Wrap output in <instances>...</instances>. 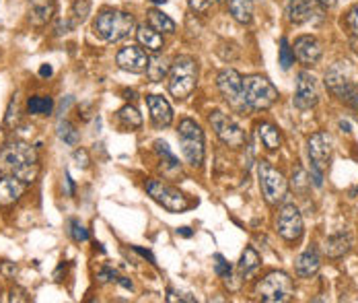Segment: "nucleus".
<instances>
[{"instance_id": "1", "label": "nucleus", "mask_w": 358, "mask_h": 303, "mask_svg": "<svg viewBox=\"0 0 358 303\" xmlns=\"http://www.w3.org/2000/svg\"><path fill=\"white\" fill-rule=\"evenodd\" d=\"M0 174L12 176L23 184L35 182L39 176V159L31 145L10 143L0 149Z\"/></svg>"}, {"instance_id": "2", "label": "nucleus", "mask_w": 358, "mask_h": 303, "mask_svg": "<svg viewBox=\"0 0 358 303\" xmlns=\"http://www.w3.org/2000/svg\"><path fill=\"white\" fill-rule=\"evenodd\" d=\"M136 29V21L130 12L118 8H103L93 23V31L103 41H120Z\"/></svg>"}, {"instance_id": "3", "label": "nucleus", "mask_w": 358, "mask_h": 303, "mask_svg": "<svg viewBox=\"0 0 358 303\" xmlns=\"http://www.w3.org/2000/svg\"><path fill=\"white\" fill-rule=\"evenodd\" d=\"M169 93L175 99H186L192 95L198 83V64L192 56H177L169 68Z\"/></svg>"}, {"instance_id": "4", "label": "nucleus", "mask_w": 358, "mask_h": 303, "mask_svg": "<svg viewBox=\"0 0 358 303\" xmlns=\"http://www.w3.org/2000/svg\"><path fill=\"white\" fill-rule=\"evenodd\" d=\"M307 153H309V161H311V178L313 184L320 188L324 184V176L332 163V155H334V138L328 132H315L309 136L307 140Z\"/></svg>"}, {"instance_id": "5", "label": "nucleus", "mask_w": 358, "mask_h": 303, "mask_svg": "<svg viewBox=\"0 0 358 303\" xmlns=\"http://www.w3.org/2000/svg\"><path fill=\"white\" fill-rule=\"evenodd\" d=\"M243 99L247 109H268L278 99V89L262 74H251L243 79Z\"/></svg>"}, {"instance_id": "6", "label": "nucleus", "mask_w": 358, "mask_h": 303, "mask_svg": "<svg viewBox=\"0 0 358 303\" xmlns=\"http://www.w3.org/2000/svg\"><path fill=\"white\" fill-rule=\"evenodd\" d=\"M177 138H179L181 153H183L186 161L194 167H200L204 163V132H202V128L194 120L186 118L179 122Z\"/></svg>"}, {"instance_id": "7", "label": "nucleus", "mask_w": 358, "mask_h": 303, "mask_svg": "<svg viewBox=\"0 0 358 303\" xmlns=\"http://www.w3.org/2000/svg\"><path fill=\"white\" fill-rule=\"evenodd\" d=\"M256 297L266 303H284L291 302L295 295V285L293 279L287 273H270L256 285Z\"/></svg>"}, {"instance_id": "8", "label": "nucleus", "mask_w": 358, "mask_h": 303, "mask_svg": "<svg viewBox=\"0 0 358 303\" xmlns=\"http://www.w3.org/2000/svg\"><path fill=\"white\" fill-rule=\"evenodd\" d=\"M258 178H260V188L268 205H278L287 198L289 184L284 176L274 169L268 161H260L258 165Z\"/></svg>"}, {"instance_id": "9", "label": "nucleus", "mask_w": 358, "mask_h": 303, "mask_svg": "<svg viewBox=\"0 0 358 303\" xmlns=\"http://www.w3.org/2000/svg\"><path fill=\"white\" fill-rule=\"evenodd\" d=\"M146 192L155 202H159L169 213H183L186 209H190V200L186 198V194H181L179 190L161 180H148Z\"/></svg>"}, {"instance_id": "10", "label": "nucleus", "mask_w": 358, "mask_h": 303, "mask_svg": "<svg viewBox=\"0 0 358 303\" xmlns=\"http://www.w3.org/2000/svg\"><path fill=\"white\" fill-rule=\"evenodd\" d=\"M326 87L330 89L332 95H336L338 99L346 101L350 91L355 89V81H353V66L346 60H338L334 62L328 72H326Z\"/></svg>"}, {"instance_id": "11", "label": "nucleus", "mask_w": 358, "mask_h": 303, "mask_svg": "<svg viewBox=\"0 0 358 303\" xmlns=\"http://www.w3.org/2000/svg\"><path fill=\"white\" fill-rule=\"evenodd\" d=\"M208 122H210V126H212V130L216 132V136L225 143V145H229V147H233V149H239V147H243V143H245V132L241 130V126L231 118V116H227L225 112H212L210 116H208Z\"/></svg>"}, {"instance_id": "12", "label": "nucleus", "mask_w": 358, "mask_h": 303, "mask_svg": "<svg viewBox=\"0 0 358 303\" xmlns=\"http://www.w3.org/2000/svg\"><path fill=\"white\" fill-rule=\"evenodd\" d=\"M216 87H219L221 95L225 97V101L231 107H235V109H247L245 99H243V76L237 70H233V68L221 70L219 72V79H216Z\"/></svg>"}, {"instance_id": "13", "label": "nucleus", "mask_w": 358, "mask_h": 303, "mask_svg": "<svg viewBox=\"0 0 358 303\" xmlns=\"http://www.w3.org/2000/svg\"><path fill=\"white\" fill-rule=\"evenodd\" d=\"M278 236L287 242H297L303 236V217L295 205H284L276 219Z\"/></svg>"}, {"instance_id": "14", "label": "nucleus", "mask_w": 358, "mask_h": 303, "mask_svg": "<svg viewBox=\"0 0 358 303\" xmlns=\"http://www.w3.org/2000/svg\"><path fill=\"white\" fill-rule=\"evenodd\" d=\"M320 101V91H317V81L311 72L301 70L297 74V91H295V107L297 109H311Z\"/></svg>"}, {"instance_id": "15", "label": "nucleus", "mask_w": 358, "mask_h": 303, "mask_svg": "<svg viewBox=\"0 0 358 303\" xmlns=\"http://www.w3.org/2000/svg\"><path fill=\"white\" fill-rule=\"evenodd\" d=\"M115 62L122 70H128V72H134V74H140V72H146V66H148V54L144 48H138V45H126L118 52L115 56Z\"/></svg>"}, {"instance_id": "16", "label": "nucleus", "mask_w": 358, "mask_h": 303, "mask_svg": "<svg viewBox=\"0 0 358 303\" xmlns=\"http://www.w3.org/2000/svg\"><path fill=\"white\" fill-rule=\"evenodd\" d=\"M295 56L299 58L301 64L305 66H315L322 56H324V48H322V41L315 37V35H301L295 39Z\"/></svg>"}, {"instance_id": "17", "label": "nucleus", "mask_w": 358, "mask_h": 303, "mask_svg": "<svg viewBox=\"0 0 358 303\" xmlns=\"http://www.w3.org/2000/svg\"><path fill=\"white\" fill-rule=\"evenodd\" d=\"M146 105H148V112H150V118H153L155 126L167 128L173 122V109H171L169 101L163 99L161 95H148Z\"/></svg>"}, {"instance_id": "18", "label": "nucleus", "mask_w": 358, "mask_h": 303, "mask_svg": "<svg viewBox=\"0 0 358 303\" xmlns=\"http://www.w3.org/2000/svg\"><path fill=\"white\" fill-rule=\"evenodd\" d=\"M27 14L33 27H45L56 14V0H29Z\"/></svg>"}, {"instance_id": "19", "label": "nucleus", "mask_w": 358, "mask_h": 303, "mask_svg": "<svg viewBox=\"0 0 358 303\" xmlns=\"http://www.w3.org/2000/svg\"><path fill=\"white\" fill-rule=\"evenodd\" d=\"M25 192V184L12 176H2L0 178V207H12L14 202H19V198Z\"/></svg>"}, {"instance_id": "20", "label": "nucleus", "mask_w": 358, "mask_h": 303, "mask_svg": "<svg viewBox=\"0 0 358 303\" xmlns=\"http://www.w3.org/2000/svg\"><path fill=\"white\" fill-rule=\"evenodd\" d=\"M136 37H138V43L150 52V54H161L163 48H165V39H163V33H159L157 29H153L150 25H138L136 27Z\"/></svg>"}, {"instance_id": "21", "label": "nucleus", "mask_w": 358, "mask_h": 303, "mask_svg": "<svg viewBox=\"0 0 358 303\" xmlns=\"http://www.w3.org/2000/svg\"><path fill=\"white\" fill-rule=\"evenodd\" d=\"M295 269H297V275H299L301 279H311V277H315V275L320 273V269H322V256H320V252H317L315 248L305 250V252L297 258Z\"/></svg>"}, {"instance_id": "22", "label": "nucleus", "mask_w": 358, "mask_h": 303, "mask_svg": "<svg viewBox=\"0 0 358 303\" xmlns=\"http://www.w3.org/2000/svg\"><path fill=\"white\" fill-rule=\"evenodd\" d=\"M313 17V2L311 0H289L287 2V19L293 25H303Z\"/></svg>"}, {"instance_id": "23", "label": "nucleus", "mask_w": 358, "mask_h": 303, "mask_svg": "<svg viewBox=\"0 0 358 303\" xmlns=\"http://www.w3.org/2000/svg\"><path fill=\"white\" fill-rule=\"evenodd\" d=\"M353 248V240L348 233H334L326 240V254L330 258H342L344 254H348Z\"/></svg>"}, {"instance_id": "24", "label": "nucleus", "mask_w": 358, "mask_h": 303, "mask_svg": "<svg viewBox=\"0 0 358 303\" xmlns=\"http://www.w3.org/2000/svg\"><path fill=\"white\" fill-rule=\"evenodd\" d=\"M229 12L237 23L249 25L254 19V0H229Z\"/></svg>"}, {"instance_id": "25", "label": "nucleus", "mask_w": 358, "mask_h": 303, "mask_svg": "<svg viewBox=\"0 0 358 303\" xmlns=\"http://www.w3.org/2000/svg\"><path fill=\"white\" fill-rule=\"evenodd\" d=\"M258 136L262 140V145L268 149V151H276L280 149L282 145V136H280V130L272 124H260L258 126Z\"/></svg>"}, {"instance_id": "26", "label": "nucleus", "mask_w": 358, "mask_h": 303, "mask_svg": "<svg viewBox=\"0 0 358 303\" xmlns=\"http://www.w3.org/2000/svg\"><path fill=\"white\" fill-rule=\"evenodd\" d=\"M146 14H148V23H150V27L157 29L159 33H175V21H173L169 14H165L163 10H159V8H150Z\"/></svg>"}, {"instance_id": "27", "label": "nucleus", "mask_w": 358, "mask_h": 303, "mask_svg": "<svg viewBox=\"0 0 358 303\" xmlns=\"http://www.w3.org/2000/svg\"><path fill=\"white\" fill-rule=\"evenodd\" d=\"M260 254L254 250V248H245V252L241 254V260H239V273L243 279H249L251 275L258 273L260 269Z\"/></svg>"}, {"instance_id": "28", "label": "nucleus", "mask_w": 358, "mask_h": 303, "mask_svg": "<svg viewBox=\"0 0 358 303\" xmlns=\"http://www.w3.org/2000/svg\"><path fill=\"white\" fill-rule=\"evenodd\" d=\"M169 64L161 54H155L153 58H148V66H146V74L153 83H161L167 74H169Z\"/></svg>"}, {"instance_id": "29", "label": "nucleus", "mask_w": 358, "mask_h": 303, "mask_svg": "<svg viewBox=\"0 0 358 303\" xmlns=\"http://www.w3.org/2000/svg\"><path fill=\"white\" fill-rule=\"evenodd\" d=\"M27 109L33 116H49L54 109V101L52 97H45V95H33L27 101Z\"/></svg>"}, {"instance_id": "30", "label": "nucleus", "mask_w": 358, "mask_h": 303, "mask_svg": "<svg viewBox=\"0 0 358 303\" xmlns=\"http://www.w3.org/2000/svg\"><path fill=\"white\" fill-rule=\"evenodd\" d=\"M118 120H120V124H122L124 128H130V130L142 126V116H140V114L136 112V107H132V105L122 107V109L118 112Z\"/></svg>"}, {"instance_id": "31", "label": "nucleus", "mask_w": 358, "mask_h": 303, "mask_svg": "<svg viewBox=\"0 0 358 303\" xmlns=\"http://www.w3.org/2000/svg\"><path fill=\"white\" fill-rule=\"evenodd\" d=\"M58 136H60V140H64V143L70 145V147H76L78 140H80L78 130H76L70 122H66V120H62V122L58 124Z\"/></svg>"}, {"instance_id": "32", "label": "nucleus", "mask_w": 358, "mask_h": 303, "mask_svg": "<svg viewBox=\"0 0 358 303\" xmlns=\"http://www.w3.org/2000/svg\"><path fill=\"white\" fill-rule=\"evenodd\" d=\"M278 60H280V66L284 70H289L293 64H295V50L291 45V41L287 37L280 39V50H278Z\"/></svg>"}, {"instance_id": "33", "label": "nucleus", "mask_w": 358, "mask_h": 303, "mask_svg": "<svg viewBox=\"0 0 358 303\" xmlns=\"http://www.w3.org/2000/svg\"><path fill=\"white\" fill-rule=\"evenodd\" d=\"M155 151L161 155V159H165L163 163H165L169 169H179V161H177V157L169 151V145H167V143L157 140V143H155Z\"/></svg>"}, {"instance_id": "34", "label": "nucleus", "mask_w": 358, "mask_h": 303, "mask_svg": "<svg viewBox=\"0 0 358 303\" xmlns=\"http://www.w3.org/2000/svg\"><path fill=\"white\" fill-rule=\"evenodd\" d=\"M91 12V0H74L72 2V21L74 25L85 23Z\"/></svg>"}, {"instance_id": "35", "label": "nucleus", "mask_w": 358, "mask_h": 303, "mask_svg": "<svg viewBox=\"0 0 358 303\" xmlns=\"http://www.w3.org/2000/svg\"><path fill=\"white\" fill-rule=\"evenodd\" d=\"M70 238H72L74 242H87V240H89V231H87L76 219H72V221H70Z\"/></svg>"}, {"instance_id": "36", "label": "nucleus", "mask_w": 358, "mask_h": 303, "mask_svg": "<svg viewBox=\"0 0 358 303\" xmlns=\"http://www.w3.org/2000/svg\"><path fill=\"white\" fill-rule=\"evenodd\" d=\"M214 271H216L219 277L229 279V275H231V264H229L221 254H216V256H214Z\"/></svg>"}, {"instance_id": "37", "label": "nucleus", "mask_w": 358, "mask_h": 303, "mask_svg": "<svg viewBox=\"0 0 358 303\" xmlns=\"http://www.w3.org/2000/svg\"><path fill=\"white\" fill-rule=\"evenodd\" d=\"M346 25L353 31V35L358 37V4H355L348 12H346Z\"/></svg>"}, {"instance_id": "38", "label": "nucleus", "mask_w": 358, "mask_h": 303, "mask_svg": "<svg viewBox=\"0 0 358 303\" xmlns=\"http://www.w3.org/2000/svg\"><path fill=\"white\" fill-rule=\"evenodd\" d=\"M212 2H214V0H188L190 8H192L194 12H200V14L208 12L210 6H212Z\"/></svg>"}, {"instance_id": "39", "label": "nucleus", "mask_w": 358, "mask_h": 303, "mask_svg": "<svg viewBox=\"0 0 358 303\" xmlns=\"http://www.w3.org/2000/svg\"><path fill=\"white\" fill-rule=\"evenodd\" d=\"M74 161H76L78 167H89V163H91V159H89V155H87L85 149H76L74 151Z\"/></svg>"}, {"instance_id": "40", "label": "nucleus", "mask_w": 358, "mask_h": 303, "mask_svg": "<svg viewBox=\"0 0 358 303\" xmlns=\"http://www.w3.org/2000/svg\"><path fill=\"white\" fill-rule=\"evenodd\" d=\"M115 277H118V275H115V271H111V269H103V271L99 273V281H101V283H107V281H118Z\"/></svg>"}, {"instance_id": "41", "label": "nucleus", "mask_w": 358, "mask_h": 303, "mask_svg": "<svg viewBox=\"0 0 358 303\" xmlns=\"http://www.w3.org/2000/svg\"><path fill=\"white\" fill-rule=\"evenodd\" d=\"M346 103H350L355 109L358 112V85H355V89L350 91V95H348V99H346Z\"/></svg>"}, {"instance_id": "42", "label": "nucleus", "mask_w": 358, "mask_h": 303, "mask_svg": "<svg viewBox=\"0 0 358 303\" xmlns=\"http://www.w3.org/2000/svg\"><path fill=\"white\" fill-rule=\"evenodd\" d=\"M52 72H54V70H52L49 64H43V66L39 68V74H41V76H52Z\"/></svg>"}, {"instance_id": "43", "label": "nucleus", "mask_w": 358, "mask_h": 303, "mask_svg": "<svg viewBox=\"0 0 358 303\" xmlns=\"http://www.w3.org/2000/svg\"><path fill=\"white\" fill-rule=\"evenodd\" d=\"M317 2H320L324 8H332V6H336V2H338V0H317Z\"/></svg>"}, {"instance_id": "44", "label": "nucleus", "mask_w": 358, "mask_h": 303, "mask_svg": "<svg viewBox=\"0 0 358 303\" xmlns=\"http://www.w3.org/2000/svg\"><path fill=\"white\" fill-rule=\"evenodd\" d=\"M134 250H136L138 254H142L144 258H148L150 262H155V258H153V254H150V252H146V250H140V248H134Z\"/></svg>"}, {"instance_id": "45", "label": "nucleus", "mask_w": 358, "mask_h": 303, "mask_svg": "<svg viewBox=\"0 0 358 303\" xmlns=\"http://www.w3.org/2000/svg\"><path fill=\"white\" fill-rule=\"evenodd\" d=\"M66 184H68V194L72 196L74 194V186H72V180H70V176L66 174Z\"/></svg>"}, {"instance_id": "46", "label": "nucleus", "mask_w": 358, "mask_h": 303, "mask_svg": "<svg viewBox=\"0 0 358 303\" xmlns=\"http://www.w3.org/2000/svg\"><path fill=\"white\" fill-rule=\"evenodd\" d=\"M179 236H183V238H192V231H190V227H181V229H179Z\"/></svg>"}, {"instance_id": "47", "label": "nucleus", "mask_w": 358, "mask_h": 303, "mask_svg": "<svg viewBox=\"0 0 358 303\" xmlns=\"http://www.w3.org/2000/svg\"><path fill=\"white\" fill-rule=\"evenodd\" d=\"M153 2H155V4H165L167 0H153Z\"/></svg>"}, {"instance_id": "48", "label": "nucleus", "mask_w": 358, "mask_h": 303, "mask_svg": "<svg viewBox=\"0 0 358 303\" xmlns=\"http://www.w3.org/2000/svg\"><path fill=\"white\" fill-rule=\"evenodd\" d=\"M227 2H229V0H227Z\"/></svg>"}]
</instances>
